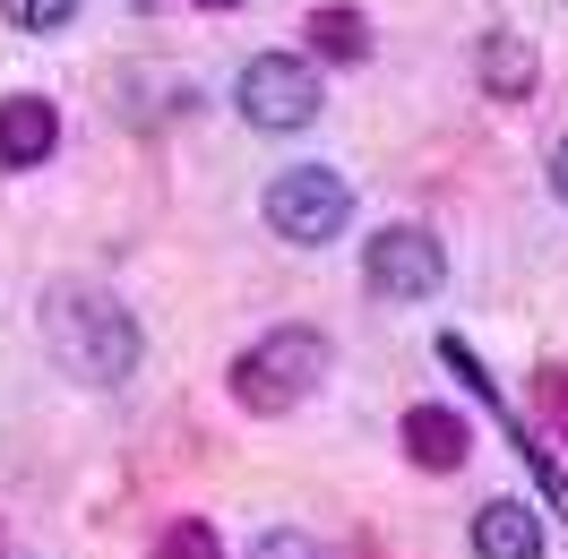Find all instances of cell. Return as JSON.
<instances>
[{"label":"cell","instance_id":"1","mask_svg":"<svg viewBox=\"0 0 568 559\" xmlns=\"http://www.w3.org/2000/svg\"><path fill=\"white\" fill-rule=\"evenodd\" d=\"M43 345H52V362H61L70 379L121 387L139 370V318L121 311L112 293H95V284H61V293L43 302Z\"/></svg>","mask_w":568,"mask_h":559},{"label":"cell","instance_id":"2","mask_svg":"<svg viewBox=\"0 0 568 559\" xmlns=\"http://www.w3.org/2000/svg\"><path fill=\"white\" fill-rule=\"evenodd\" d=\"M327 379V336L320 327H276V336H258V345L233 362V405L242 414H293L311 387Z\"/></svg>","mask_w":568,"mask_h":559},{"label":"cell","instance_id":"3","mask_svg":"<svg viewBox=\"0 0 568 559\" xmlns=\"http://www.w3.org/2000/svg\"><path fill=\"white\" fill-rule=\"evenodd\" d=\"M345 215H354V190L336 173H320V164H293V173L267 181V224H276V242H293V250L336 242Z\"/></svg>","mask_w":568,"mask_h":559},{"label":"cell","instance_id":"4","mask_svg":"<svg viewBox=\"0 0 568 559\" xmlns=\"http://www.w3.org/2000/svg\"><path fill=\"white\" fill-rule=\"evenodd\" d=\"M233 104H242L250 130H311L320 121V70L302 52H258L233 87Z\"/></svg>","mask_w":568,"mask_h":559},{"label":"cell","instance_id":"5","mask_svg":"<svg viewBox=\"0 0 568 559\" xmlns=\"http://www.w3.org/2000/svg\"><path fill=\"white\" fill-rule=\"evenodd\" d=\"M362 267H371V284L396 293V302H430V293L448 284V250L430 242L423 224H388V233H371Z\"/></svg>","mask_w":568,"mask_h":559},{"label":"cell","instance_id":"6","mask_svg":"<svg viewBox=\"0 0 568 559\" xmlns=\"http://www.w3.org/2000/svg\"><path fill=\"white\" fill-rule=\"evenodd\" d=\"M61 146V112L43 95H0V173H36Z\"/></svg>","mask_w":568,"mask_h":559},{"label":"cell","instance_id":"7","mask_svg":"<svg viewBox=\"0 0 568 559\" xmlns=\"http://www.w3.org/2000/svg\"><path fill=\"white\" fill-rule=\"evenodd\" d=\"M465 448H474V430H465L448 405H414V414H405V456H414L423 474H457Z\"/></svg>","mask_w":568,"mask_h":559},{"label":"cell","instance_id":"8","mask_svg":"<svg viewBox=\"0 0 568 559\" xmlns=\"http://www.w3.org/2000/svg\"><path fill=\"white\" fill-rule=\"evenodd\" d=\"M474 559H542V517L526 499H491L474 517Z\"/></svg>","mask_w":568,"mask_h":559},{"label":"cell","instance_id":"9","mask_svg":"<svg viewBox=\"0 0 568 559\" xmlns=\"http://www.w3.org/2000/svg\"><path fill=\"white\" fill-rule=\"evenodd\" d=\"M474 70H483V87H491L499 104H526V95H534V52L517 35H483Z\"/></svg>","mask_w":568,"mask_h":559},{"label":"cell","instance_id":"10","mask_svg":"<svg viewBox=\"0 0 568 559\" xmlns=\"http://www.w3.org/2000/svg\"><path fill=\"white\" fill-rule=\"evenodd\" d=\"M311 52H320V61H362V52H371L362 9H311Z\"/></svg>","mask_w":568,"mask_h":559},{"label":"cell","instance_id":"11","mask_svg":"<svg viewBox=\"0 0 568 559\" xmlns=\"http://www.w3.org/2000/svg\"><path fill=\"white\" fill-rule=\"evenodd\" d=\"M0 9H9L18 35H61V27L78 18V0H0Z\"/></svg>","mask_w":568,"mask_h":559},{"label":"cell","instance_id":"12","mask_svg":"<svg viewBox=\"0 0 568 559\" xmlns=\"http://www.w3.org/2000/svg\"><path fill=\"white\" fill-rule=\"evenodd\" d=\"M155 559H224V551H215V525L181 517V525H164V533H155Z\"/></svg>","mask_w":568,"mask_h":559},{"label":"cell","instance_id":"13","mask_svg":"<svg viewBox=\"0 0 568 559\" xmlns=\"http://www.w3.org/2000/svg\"><path fill=\"white\" fill-rule=\"evenodd\" d=\"M534 414L568 439V370H560V362H542V370H534Z\"/></svg>","mask_w":568,"mask_h":559},{"label":"cell","instance_id":"14","mask_svg":"<svg viewBox=\"0 0 568 559\" xmlns=\"http://www.w3.org/2000/svg\"><path fill=\"white\" fill-rule=\"evenodd\" d=\"M250 559H327V551L311 542V533H293V525H276V533H258V542H250Z\"/></svg>","mask_w":568,"mask_h":559},{"label":"cell","instance_id":"15","mask_svg":"<svg viewBox=\"0 0 568 559\" xmlns=\"http://www.w3.org/2000/svg\"><path fill=\"white\" fill-rule=\"evenodd\" d=\"M551 190H560V207H568V139L551 146Z\"/></svg>","mask_w":568,"mask_h":559},{"label":"cell","instance_id":"16","mask_svg":"<svg viewBox=\"0 0 568 559\" xmlns=\"http://www.w3.org/2000/svg\"><path fill=\"white\" fill-rule=\"evenodd\" d=\"M199 9H242V0H199Z\"/></svg>","mask_w":568,"mask_h":559}]
</instances>
